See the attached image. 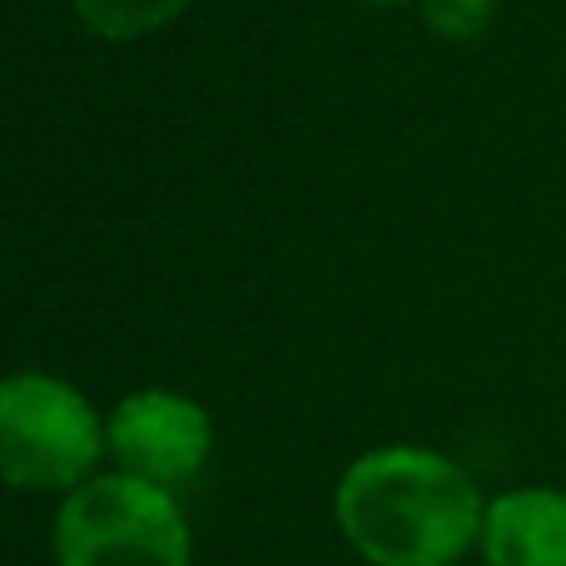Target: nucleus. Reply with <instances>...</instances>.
<instances>
[{
	"label": "nucleus",
	"mask_w": 566,
	"mask_h": 566,
	"mask_svg": "<svg viewBox=\"0 0 566 566\" xmlns=\"http://www.w3.org/2000/svg\"><path fill=\"white\" fill-rule=\"evenodd\" d=\"M488 492L458 458L382 442L343 468L333 527L368 566H458L478 552Z\"/></svg>",
	"instance_id": "nucleus-1"
},
{
	"label": "nucleus",
	"mask_w": 566,
	"mask_h": 566,
	"mask_svg": "<svg viewBox=\"0 0 566 566\" xmlns=\"http://www.w3.org/2000/svg\"><path fill=\"white\" fill-rule=\"evenodd\" d=\"M55 566H195L179 492L109 468L65 492L50 522Z\"/></svg>",
	"instance_id": "nucleus-2"
},
{
	"label": "nucleus",
	"mask_w": 566,
	"mask_h": 566,
	"mask_svg": "<svg viewBox=\"0 0 566 566\" xmlns=\"http://www.w3.org/2000/svg\"><path fill=\"white\" fill-rule=\"evenodd\" d=\"M109 452L99 408L55 373L0 378V482L10 492L65 497L99 472Z\"/></svg>",
	"instance_id": "nucleus-3"
},
{
	"label": "nucleus",
	"mask_w": 566,
	"mask_h": 566,
	"mask_svg": "<svg viewBox=\"0 0 566 566\" xmlns=\"http://www.w3.org/2000/svg\"><path fill=\"white\" fill-rule=\"evenodd\" d=\"M109 458L129 478L159 482V488H185L209 468L214 452V422L205 402L175 388H139L109 408L105 418Z\"/></svg>",
	"instance_id": "nucleus-4"
},
{
	"label": "nucleus",
	"mask_w": 566,
	"mask_h": 566,
	"mask_svg": "<svg viewBox=\"0 0 566 566\" xmlns=\"http://www.w3.org/2000/svg\"><path fill=\"white\" fill-rule=\"evenodd\" d=\"M478 557L482 566H566V488L527 482L488 497Z\"/></svg>",
	"instance_id": "nucleus-5"
},
{
	"label": "nucleus",
	"mask_w": 566,
	"mask_h": 566,
	"mask_svg": "<svg viewBox=\"0 0 566 566\" xmlns=\"http://www.w3.org/2000/svg\"><path fill=\"white\" fill-rule=\"evenodd\" d=\"M189 6H195V0H75L80 20L105 40L155 35V30H165L175 15H185Z\"/></svg>",
	"instance_id": "nucleus-6"
},
{
	"label": "nucleus",
	"mask_w": 566,
	"mask_h": 566,
	"mask_svg": "<svg viewBox=\"0 0 566 566\" xmlns=\"http://www.w3.org/2000/svg\"><path fill=\"white\" fill-rule=\"evenodd\" d=\"M418 6H422V20L442 40H478L492 25L497 0H418Z\"/></svg>",
	"instance_id": "nucleus-7"
},
{
	"label": "nucleus",
	"mask_w": 566,
	"mask_h": 566,
	"mask_svg": "<svg viewBox=\"0 0 566 566\" xmlns=\"http://www.w3.org/2000/svg\"><path fill=\"white\" fill-rule=\"evenodd\" d=\"M363 6H412V0H363Z\"/></svg>",
	"instance_id": "nucleus-8"
},
{
	"label": "nucleus",
	"mask_w": 566,
	"mask_h": 566,
	"mask_svg": "<svg viewBox=\"0 0 566 566\" xmlns=\"http://www.w3.org/2000/svg\"><path fill=\"white\" fill-rule=\"evenodd\" d=\"M458 566H482V562H458Z\"/></svg>",
	"instance_id": "nucleus-9"
}]
</instances>
